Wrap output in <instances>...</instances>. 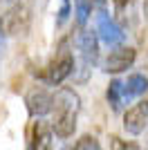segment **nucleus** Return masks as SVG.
Here are the masks:
<instances>
[{"label":"nucleus","mask_w":148,"mask_h":150,"mask_svg":"<svg viewBox=\"0 0 148 150\" xmlns=\"http://www.w3.org/2000/svg\"><path fill=\"white\" fill-rule=\"evenodd\" d=\"M137 61V50L135 47H115L108 52V56L101 61V72L105 74H121L130 69Z\"/></svg>","instance_id":"423d86ee"},{"label":"nucleus","mask_w":148,"mask_h":150,"mask_svg":"<svg viewBox=\"0 0 148 150\" xmlns=\"http://www.w3.org/2000/svg\"><path fill=\"white\" fill-rule=\"evenodd\" d=\"M101 9H105V0H74L76 23L81 27L88 23V18L92 16V11H101Z\"/></svg>","instance_id":"f8f14e48"},{"label":"nucleus","mask_w":148,"mask_h":150,"mask_svg":"<svg viewBox=\"0 0 148 150\" xmlns=\"http://www.w3.org/2000/svg\"><path fill=\"white\" fill-rule=\"evenodd\" d=\"M70 40L72 38H63L61 43H58L54 58L49 61L47 69H45V81L49 85H61L76 69V65H74V50L70 47Z\"/></svg>","instance_id":"7ed1b4c3"},{"label":"nucleus","mask_w":148,"mask_h":150,"mask_svg":"<svg viewBox=\"0 0 148 150\" xmlns=\"http://www.w3.org/2000/svg\"><path fill=\"white\" fill-rule=\"evenodd\" d=\"M148 128V101H137L123 112V130L130 137H139Z\"/></svg>","instance_id":"0eeeda50"},{"label":"nucleus","mask_w":148,"mask_h":150,"mask_svg":"<svg viewBox=\"0 0 148 150\" xmlns=\"http://www.w3.org/2000/svg\"><path fill=\"white\" fill-rule=\"evenodd\" d=\"M76 52H79V67L74 69V83H85L92 67L101 65V56H99V38L97 31L92 29H81L76 34Z\"/></svg>","instance_id":"f03ea898"},{"label":"nucleus","mask_w":148,"mask_h":150,"mask_svg":"<svg viewBox=\"0 0 148 150\" xmlns=\"http://www.w3.org/2000/svg\"><path fill=\"white\" fill-rule=\"evenodd\" d=\"M31 20V0H20L16 5L0 9V25L7 31V36H20L29 29Z\"/></svg>","instance_id":"20e7f679"},{"label":"nucleus","mask_w":148,"mask_h":150,"mask_svg":"<svg viewBox=\"0 0 148 150\" xmlns=\"http://www.w3.org/2000/svg\"><path fill=\"white\" fill-rule=\"evenodd\" d=\"M97 34L101 38V43H105L108 47H117L126 40V34H123V25L117 18H112L108 9H101L97 11Z\"/></svg>","instance_id":"39448f33"},{"label":"nucleus","mask_w":148,"mask_h":150,"mask_svg":"<svg viewBox=\"0 0 148 150\" xmlns=\"http://www.w3.org/2000/svg\"><path fill=\"white\" fill-rule=\"evenodd\" d=\"M105 99H108V103H110L112 112H121L123 105H126L132 96H130L128 90H126V81L112 79L110 85H108V90H105Z\"/></svg>","instance_id":"9d476101"},{"label":"nucleus","mask_w":148,"mask_h":150,"mask_svg":"<svg viewBox=\"0 0 148 150\" xmlns=\"http://www.w3.org/2000/svg\"><path fill=\"white\" fill-rule=\"evenodd\" d=\"M16 2H20V0H0V9H7V7L16 5Z\"/></svg>","instance_id":"dca6fc26"},{"label":"nucleus","mask_w":148,"mask_h":150,"mask_svg":"<svg viewBox=\"0 0 148 150\" xmlns=\"http://www.w3.org/2000/svg\"><path fill=\"white\" fill-rule=\"evenodd\" d=\"M81 112V96L72 88H58L54 92L52 128L56 139H70L76 130V119Z\"/></svg>","instance_id":"f257e3e1"},{"label":"nucleus","mask_w":148,"mask_h":150,"mask_svg":"<svg viewBox=\"0 0 148 150\" xmlns=\"http://www.w3.org/2000/svg\"><path fill=\"white\" fill-rule=\"evenodd\" d=\"M25 105H27V112L34 119L47 117V114H52V108H54V94L47 92L45 88H34L25 96Z\"/></svg>","instance_id":"6e6552de"},{"label":"nucleus","mask_w":148,"mask_h":150,"mask_svg":"<svg viewBox=\"0 0 148 150\" xmlns=\"http://www.w3.org/2000/svg\"><path fill=\"white\" fill-rule=\"evenodd\" d=\"M112 9H115V18H117L123 27H130L135 23L137 0H112Z\"/></svg>","instance_id":"9b49d317"},{"label":"nucleus","mask_w":148,"mask_h":150,"mask_svg":"<svg viewBox=\"0 0 148 150\" xmlns=\"http://www.w3.org/2000/svg\"><path fill=\"white\" fill-rule=\"evenodd\" d=\"M74 148H76V150H99V148H101V144L97 141V137L83 134L79 141H74Z\"/></svg>","instance_id":"4468645a"},{"label":"nucleus","mask_w":148,"mask_h":150,"mask_svg":"<svg viewBox=\"0 0 148 150\" xmlns=\"http://www.w3.org/2000/svg\"><path fill=\"white\" fill-rule=\"evenodd\" d=\"M70 13H72V5H70V0H61V9L56 13V27H63L68 23Z\"/></svg>","instance_id":"2eb2a0df"},{"label":"nucleus","mask_w":148,"mask_h":150,"mask_svg":"<svg viewBox=\"0 0 148 150\" xmlns=\"http://www.w3.org/2000/svg\"><path fill=\"white\" fill-rule=\"evenodd\" d=\"M5 36H7V31L2 29V25H0V56H2V45H5Z\"/></svg>","instance_id":"f3484780"},{"label":"nucleus","mask_w":148,"mask_h":150,"mask_svg":"<svg viewBox=\"0 0 148 150\" xmlns=\"http://www.w3.org/2000/svg\"><path fill=\"white\" fill-rule=\"evenodd\" d=\"M54 128H52V121H45V117H36V121L31 123L29 128V148L31 150H47L52 148V141H54Z\"/></svg>","instance_id":"1a4fd4ad"},{"label":"nucleus","mask_w":148,"mask_h":150,"mask_svg":"<svg viewBox=\"0 0 148 150\" xmlns=\"http://www.w3.org/2000/svg\"><path fill=\"white\" fill-rule=\"evenodd\" d=\"M126 90L130 96H142L148 92V76L144 74H130L126 81Z\"/></svg>","instance_id":"ddd939ff"}]
</instances>
